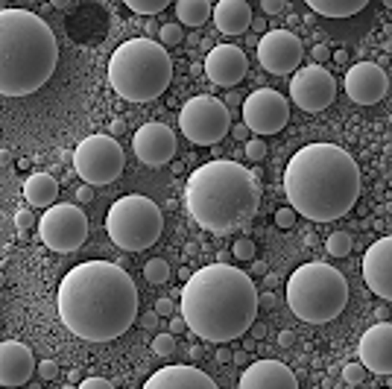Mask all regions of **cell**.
Instances as JSON below:
<instances>
[{"mask_svg":"<svg viewBox=\"0 0 392 389\" xmlns=\"http://www.w3.org/2000/svg\"><path fill=\"white\" fill-rule=\"evenodd\" d=\"M276 226L284 229V231L293 229V226H296V211H293L290 205H287V208H278V211H276Z\"/></svg>","mask_w":392,"mask_h":389,"instance_id":"35","label":"cell"},{"mask_svg":"<svg viewBox=\"0 0 392 389\" xmlns=\"http://www.w3.org/2000/svg\"><path fill=\"white\" fill-rule=\"evenodd\" d=\"M310 56H313V62H328L331 59V47L328 44H313Z\"/></svg>","mask_w":392,"mask_h":389,"instance_id":"39","label":"cell"},{"mask_svg":"<svg viewBox=\"0 0 392 389\" xmlns=\"http://www.w3.org/2000/svg\"><path fill=\"white\" fill-rule=\"evenodd\" d=\"M158 38H161V47H176L185 38L182 23H164V27L158 30Z\"/></svg>","mask_w":392,"mask_h":389,"instance_id":"30","label":"cell"},{"mask_svg":"<svg viewBox=\"0 0 392 389\" xmlns=\"http://www.w3.org/2000/svg\"><path fill=\"white\" fill-rule=\"evenodd\" d=\"M302 56H305L302 38L290 30H269L258 41V62L263 70L276 77H287L293 70H299Z\"/></svg>","mask_w":392,"mask_h":389,"instance_id":"14","label":"cell"},{"mask_svg":"<svg viewBox=\"0 0 392 389\" xmlns=\"http://www.w3.org/2000/svg\"><path fill=\"white\" fill-rule=\"evenodd\" d=\"M334 59H337V65H342V62H349V50H337V53H334Z\"/></svg>","mask_w":392,"mask_h":389,"instance_id":"50","label":"cell"},{"mask_svg":"<svg viewBox=\"0 0 392 389\" xmlns=\"http://www.w3.org/2000/svg\"><path fill=\"white\" fill-rule=\"evenodd\" d=\"M337 97V80L328 74L322 65L299 67L290 80V100L307 114L325 111Z\"/></svg>","mask_w":392,"mask_h":389,"instance_id":"13","label":"cell"},{"mask_svg":"<svg viewBox=\"0 0 392 389\" xmlns=\"http://www.w3.org/2000/svg\"><path fill=\"white\" fill-rule=\"evenodd\" d=\"M179 129L185 132V138L190 143H196V147H217V143L232 132L229 106L211 94L190 97V100L182 106Z\"/></svg>","mask_w":392,"mask_h":389,"instance_id":"9","label":"cell"},{"mask_svg":"<svg viewBox=\"0 0 392 389\" xmlns=\"http://www.w3.org/2000/svg\"><path fill=\"white\" fill-rule=\"evenodd\" d=\"M363 281L383 302H392V234L375 240L363 258Z\"/></svg>","mask_w":392,"mask_h":389,"instance_id":"17","label":"cell"},{"mask_svg":"<svg viewBox=\"0 0 392 389\" xmlns=\"http://www.w3.org/2000/svg\"><path fill=\"white\" fill-rule=\"evenodd\" d=\"M281 9H284L281 0H263V12H266V15H276V12H281Z\"/></svg>","mask_w":392,"mask_h":389,"instance_id":"44","label":"cell"},{"mask_svg":"<svg viewBox=\"0 0 392 389\" xmlns=\"http://www.w3.org/2000/svg\"><path fill=\"white\" fill-rule=\"evenodd\" d=\"M293 343H296V334H293V331H281V334H278V346H281V349H290Z\"/></svg>","mask_w":392,"mask_h":389,"instance_id":"43","label":"cell"},{"mask_svg":"<svg viewBox=\"0 0 392 389\" xmlns=\"http://www.w3.org/2000/svg\"><path fill=\"white\" fill-rule=\"evenodd\" d=\"M120 129H124V120H111V132L120 135Z\"/></svg>","mask_w":392,"mask_h":389,"instance_id":"52","label":"cell"},{"mask_svg":"<svg viewBox=\"0 0 392 389\" xmlns=\"http://www.w3.org/2000/svg\"><path fill=\"white\" fill-rule=\"evenodd\" d=\"M360 167L337 143H307L287 161L284 193L290 208L313 223L346 217L360 199Z\"/></svg>","mask_w":392,"mask_h":389,"instance_id":"2","label":"cell"},{"mask_svg":"<svg viewBox=\"0 0 392 389\" xmlns=\"http://www.w3.org/2000/svg\"><path fill=\"white\" fill-rule=\"evenodd\" d=\"M357 354L366 372L392 375V322H378L360 336Z\"/></svg>","mask_w":392,"mask_h":389,"instance_id":"19","label":"cell"},{"mask_svg":"<svg viewBox=\"0 0 392 389\" xmlns=\"http://www.w3.org/2000/svg\"><path fill=\"white\" fill-rule=\"evenodd\" d=\"M290 120V100L273 88H258L243 100V126L258 135H276Z\"/></svg>","mask_w":392,"mask_h":389,"instance_id":"12","label":"cell"},{"mask_svg":"<svg viewBox=\"0 0 392 389\" xmlns=\"http://www.w3.org/2000/svg\"><path fill=\"white\" fill-rule=\"evenodd\" d=\"M6 284V278H4V273H0V287H4Z\"/></svg>","mask_w":392,"mask_h":389,"instance_id":"56","label":"cell"},{"mask_svg":"<svg viewBox=\"0 0 392 389\" xmlns=\"http://www.w3.org/2000/svg\"><path fill=\"white\" fill-rule=\"evenodd\" d=\"M232 135H234V138H237L240 143H243V141H249V129H246V126H243V124L232 126Z\"/></svg>","mask_w":392,"mask_h":389,"instance_id":"45","label":"cell"},{"mask_svg":"<svg viewBox=\"0 0 392 389\" xmlns=\"http://www.w3.org/2000/svg\"><path fill=\"white\" fill-rule=\"evenodd\" d=\"M389 91V77L375 62H357L346 74V94L357 106H375Z\"/></svg>","mask_w":392,"mask_h":389,"instance_id":"16","label":"cell"},{"mask_svg":"<svg viewBox=\"0 0 392 389\" xmlns=\"http://www.w3.org/2000/svg\"><path fill=\"white\" fill-rule=\"evenodd\" d=\"M255 281L229 263H208L182 287V319L208 343H232L258 316Z\"/></svg>","mask_w":392,"mask_h":389,"instance_id":"3","label":"cell"},{"mask_svg":"<svg viewBox=\"0 0 392 389\" xmlns=\"http://www.w3.org/2000/svg\"><path fill=\"white\" fill-rule=\"evenodd\" d=\"M15 226H18L21 231H27V229L33 226V208H21V211L15 214Z\"/></svg>","mask_w":392,"mask_h":389,"instance_id":"38","label":"cell"},{"mask_svg":"<svg viewBox=\"0 0 392 389\" xmlns=\"http://www.w3.org/2000/svg\"><path fill=\"white\" fill-rule=\"evenodd\" d=\"M59 41L41 15L0 9V97H30L50 82Z\"/></svg>","mask_w":392,"mask_h":389,"instance_id":"5","label":"cell"},{"mask_svg":"<svg viewBox=\"0 0 392 389\" xmlns=\"http://www.w3.org/2000/svg\"><path fill=\"white\" fill-rule=\"evenodd\" d=\"M143 278L146 284H164L170 278V263L164 258H153V261H146L143 266Z\"/></svg>","mask_w":392,"mask_h":389,"instance_id":"27","label":"cell"},{"mask_svg":"<svg viewBox=\"0 0 392 389\" xmlns=\"http://www.w3.org/2000/svg\"><path fill=\"white\" fill-rule=\"evenodd\" d=\"M234 258L237 261H255V243L249 240V237H240V240H234Z\"/></svg>","mask_w":392,"mask_h":389,"instance_id":"32","label":"cell"},{"mask_svg":"<svg viewBox=\"0 0 392 389\" xmlns=\"http://www.w3.org/2000/svg\"><path fill=\"white\" fill-rule=\"evenodd\" d=\"M65 389H77V386H73V383H70V386H65Z\"/></svg>","mask_w":392,"mask_h":389,"instance_id":"57","label":"cell"},{"mask_svg":"<svg viewBox=\"0 0 392 389\" xmlns=\"http://www.w3.org/2000/svg\"><path fill=\"white\" fill-rule=\"evenodd\" d=\"M36 372H38L41 380H53L59 375V366H56V360H41L38 366H36Z\"/></svg>","mask_w":392,"mask_h":389,"instance_id":"36","label":"cell"},{"mask_svg":"<svg viewBox=\"0 0 392 389\" xmlns=\"http://www.w3.org/2000/svg\"><path fill=\"white\" fill-rule=\"evenodd\" d=\"M185 331H190V328H187V322L182 319V316H173V319H170V334L176 336V334H185Z\"/></svg>","mask_w":392,"mask_h":389,"instance_id":"41","label":"cell"},{"mask_svg":"<svg viewBox=\"0 0 392 389\" xmlns=\"http://www.w3.org/2000/svg\"><path fill=\"white\" fill-rule=\"evenodd\" d=\"M109 82L129 103H150L173 82V59L153 38H129L109 59Z\"/></svg>","mask_w":392,"mask_h":389,"instance_id":"6","label":"cell"},{"mask_svg":"<svg viewBox=\"0 0 392 389\" xmlns=\"http://www.w3.org/2000/svg\"><path fill=\"white\" fill-rule=\"evenodd\" d=\"M164 229V217L161 208L141 193H129L120 197L106 217V231L111 243L124 252H143L158 243Z\"/></svg>","mask_w":392,"mask_h":389,"instance_id":"8","label":"cell"},{"mask_svg":"<svg viewBox=\"0 0 392 389\" xmlns=\"http://www.w3.org/2000/svg\"><path fill=\"white\" fill-rule=\"evenodd\" d=\"M59 319L85 343H109L138 319V287L120 263L85 261L59 284Z\"/></svg>","mask_w":392,"mask_h":389,"instance_id":"1","label":"cell"},{"mask_svg":"<svg viewBox=\"0 0 392 389\" xmlns=\"http://www.w3.org/2000/svg\"><path fill=\"white\" fill-rule=\"evenodd\" d=\"M185 205L196 226L211 234L246 229L261 205V185L252 170L237 161H208L193 170L185 185Z\"/></svg>","mask_w":392,"mask_h":389,"instance_id":"4","label":"cell"},{"mask_svg":"<svg viewBox=\"0 0 392 389\" xmlns=\"http://www.w3.org/2000/svg\"><path fill=\"white\" fill-rule=\"evenodd\" d=\"M237 389H299L293 369L281 360H258L249 363L240 375Z\"/></svg>","mask_w":392,"mask_h":389,"instance_id":"20","label":"cell"},{"mask_svg":"<svg viewBox=\"0 0 392 389\" xmlns=\"http://www.w3.org/2000/svg\"><path fill=\"white\" fill-rule=\"evenodd\" d=\"M156 313L158 316H173V302H170V299H158L156 302Z\"/></svg>","mask_w":392,"mask_h":389,"instance_id":"42","label":"cell"},{"mask_svg":"<svg viewBox=\"0 0 392 389\" xmlns=\"http://www.w3.org/2000/svg\"><path fill=\"white\" fill-rule=\"evenodd\" d=\"M246 158L249 161H263L266 158V143H263V138H249L246 141Z\"/></svg>","mask_w":392,"mask_h":389,"instance_id":"33","label":"cell"},{"mask_svg":"<svg viewBox=\"0 0 392 389\" xmlns=\"http://www.w3.org/2000/svg\"><path fill=\"white\" fill-rule=\"evenodd\" d=\"M232 363H237V366H249V363H246V351H234Z\"/></svg>","mask_w":392,"mask_h":389,"instance_id":"47","label":"cell"},{"mask_svg":"<svg viewBox=\"0 0 392 389\" xmlns=\"http://www.w3.org/2000/svg\"><path fill=\"white\" fill-rule=\"evenodd\" d=\"M252 273L255 275H266V263L263 261H252Z\"/></svg>","mask_w":392,"mask_h":389,"instance_id":"49","label":"cell"},{"mask_svg":"<svg viewBox=\"0 0 392 389\" xmlns=\"http://www.w3.org/2000/svg\"><path fill=\"white\" fill-rule=\"evenodd\" d=\"M325 249H328L331 258H349V252H352V234L334 231V234L328 237V243H325Z\"/></svg>","mask_w":392,"mask_h":389,"instance_id":"28","label":"cell"},{"mask_svg":"<svg viewBox=\"0 0 392 389\" xmlns=\"http://www.w3.org/2000/svg\"><path fill=\"white\" fill-rule=\"evenodd\" d=\"M124 167H126L124 147L111 135H88L85 141H80L77 153H73V170L80 173L82 185L91 187L117 182Z\"/></svg>","mask_w":392,"mask_h":389,"instance_id":"10","label":"cell"},{"mask_svg":"<svg viewBox=\"0 0 392 389\" xmlns=\"http://www.w3.org/2000/svg\"><path fill=\"white\" fill-rule=\"evenodd\" d=\"M240 103V97L237 94H229V100H226V106H237Z\"/></svg>","mask_w":392,"mask_h":389,"instance_id":"54","label":"cell"},{"mask_svg":"<svg viewBox=\"0 0 392 389\" xmlns=\"http://www.w3.org/2000/svg\"><path fill=\"white\" fill-rule=\"evenodd\" d=\"M77 389H114V383L106 380V378H85Z\"/></svg>","mask_w":392,"mask_h":389,"instance_id":"37","label":"cell"},{"mask_svg":"<svg viewBox=\"0 0 392 389\" xmlns=\"http://www.w3.org/2000/svg\"><path fill=\"white\" fill-rule=\"evenodd\" d=\"M252 30H258V33L266 35V33H269V30H266V18H255V21H252Z\"/></svg>","mask_w":392,"mask_h":389,"instance_id":"48","label":"cell"},{"mask_svg":"<svg viewBox=\"0 0 392 389\" xmlns=\"http://www.w3.org/2000/svg\"><path fill=\"white\" fill-rule=\"evenodd\" d=\"M232 354L234 351H229V349H217V363H232Z\"/></svg>","mask_w":392,"mask_h":389,"instance_id":"46","label":"cell"},{"mask_svg":"<svg viewBox=\"0 0 392 389\" xmlns=\"http://www.w3.org/2000/svg\"><path fill=\"white\" fill-rule=\"evenodd\" d=\"M143 389H219V386L214 383V378H208L196 366H164L143 383Z\"/></svg>","mask_w":392,"mask_h":389,"instance_id":"22","label":"cell"},{"mask_svg":"<svg viewBox=\"0 0 392 389\" xmlns=\"http://www.w3.org/2000/svg\"><path fill=\"white\" fill-rule=\"evenodd\" d=\"M59 197V182L50 173H33L23 182V199L30 202V208H53Z\"/></svg>","mask_w":392,"mask_h":389,"instance_id":"24","label":"cell"},{"mask_svg":"<svg viewBox=\"0 0 392 389\" xmlns=\"http://www.w3.org/2000/svg\"><path fill=\"white\" fill-rule=\"evenodd\" d=\"M132 147H135V155H138L141 164L164 167L167 161H173L179 141H176V132L170 129L167 124H143L135 132Z\"/></svg>","mask_w":392,"mask_h":389,"instance_id":"15","label":"cell"},{"mask_svg":"<svg viewBox=\"0 0 392 389\" xmlns=\"http://www.w3.org/2000/svg\"><path fill=\"white\" fill-rule=\"evenodd\" d=\"M91 199H94V187L91 185H80L77 187V202L82 205V202H91Z\"/></svg>","mask_w":392,"mask_h":389,"instance_id":"40","label":"cell"},{"mask_svg":"<svg viewBox=\"0 0 392 389\" xmlns=\"http://www.w3.org/2000/svg\"><path fill=\"white\" fill-rule=\"evenodd\" d=\"M126 6L138 15H158L161 9H167V0H126Z\"/></svg>","mask_w":392,"mask_h":389,"instance_id":"29","label":"cell"},{"mask_svg":"<svg viewBox=\"0 0 392 389\" xmlns=\"http://www.w3.org/2000/svg\"><path fill=\"white\" fill-rule=\"evenodd\" d=\"M249 331H252V334H255V336H258V339H261V336H263V334H266V328H263V325H258V322H255V325H252V328H249Z\"/></svg>","mask_w":392,"mask_h":389,"instance_id":"51","label":"cell"},{"mask_svg":"<svg viewBox=\"0 0 392 389\" xmlns=\"http://www.w3.org/2000/svg\"><path fill=\"white\" fill-rule=\"evenodd\" d=\"M214 6L208 0H179L176 4V15L182 27H202V23L211 18Z\"/></svg>","mask_w":392,"mask_h":389,"instance_id":"26","label":"cell"},{"mask_svg":"<svg viewBox=\"0 0 392 389\" xmlns=\"http://www.w3.org/2000/svg\"><path fill=\"white\" fill-rule=\"evenodd\" d=\"M67 378H70V383H73V380H80V369H70Z\"/></svg>","mask_w":392,"mask_h":389,"instance_id":"55","label":"cell"},{"mask_svg":"<svg viewBox=\"0 0 392 389\" xmlns=\"http://www.w3.org/2000/svg\"><path fill=\"white\" fill-rule=\"evenodd\" d=\"M190 275H193V273H190V270H187V266H185V270H179V278H182V281H185V284H187V281H190Z\"/></svg>","mask_w":392,"mask_h":389,"instance_id":"53","label":"cell"},{"mask_svg":"<svg viewBox=\"0 0 392 389\" xmlns=\"http://www.w3.org/2000/svg\"><path fill=\"white\" fill-rule=\"evenodd\" d=\"M342 378H346V383H360V380L366 378L363 363H360V360H357V363H346V366H342Z\"/></svg>","mask_w":392,"mask_h":389,"instance_id":"34","label":"cell"},{"mask_svg":"<svg viewBox=\"0 0 392 389\" xmlns=\"http://www.w3.org/2000/svg\"><path fill=\"white\" fill-rule=\"evenodd\" d=\"M38 234L47 249L62 252V255L77 252L88 240V217L80 205L56 202L53 208H47L44 217L38 220Z\"/></svg>","mask_w":392,"mask_h":389,"instance_id":"11","label":"cell"},{"mask_svg":"<svg viewBox=\"0 0 392 389\" xmlns=\"http://www.w3.org/2000/svg\"><path fill=\"white\" fill-rule=\"evenodd\" d=\"M307 6L325 18H352L366 9V0H310Z\"/></svg>","mask_w":392,"mask_h":389,"instance_id":"25","label":"cell"},{"mask_svg":"<svg viewBox=\"0 0 392 389\" xmlns=\"http://www.w3.org/2000/svg\"><path fill=\"white\" fill-rule=\"evenodd\" d=\"M287 305L307 325H328L349 305V281L331 263H302L287 278Z\"/></svg>","mask_w":392,"mask_h":389,"instance_id":"7","label":"cell"},{"mask_svg":"<svg viewBox=\"0 0 392 389\" xmlns=\"http://www.w3.org/2000/svg\"><path fill=\"white\" fill-rule=\"evenodd\" d=\"M217 30L223 35H243L246 30H252V6L246 0H219L214 4V12H211Z\"/></svg>","mask_w":392,"mask_h":389,"instance_id":"23","label":"cell"},{"mask_svg":"<svg viewBox=\"0 0 392 389\" xmlns=\"http://www.w3.org/2000/svg\"><path fill=\"white\" fill-rule=\"evenodd\" d=\"M249 70V59L246 53L234 44H219L205 56V77L214 85H223V88H234L237 82H243Z\"/></svg>","mask_w":392,"mask_h":389,"instance_id":"18","label":"cell"},{"mask_svg":"<svg viewBox=\"0 0 392 389\" xmlns=\"http://www.w3.org/2000/svg\"><path fill=\"white\" fill-rule=\"evenodd\" d=\"M36 357L33 351L18 343V339H6V343H0V386H23L33 372H36Z\"/></svg>","mask_w":392,"mask_h":389,"instance_id":"21","label":"cell"},{"mask_svg":"<svg viewBox=\"0 0 392 389\" xmlns=\"http://www.w3.org/2000/svg\"><path fill=\"white\" fill-rule=\"evenodd\" d=\"M153 351L158 354V357H170L176 351V336L173 334H158L156 339H153Z\"/></svg>","mask_w":392,"mask_h":389,"instance_id":"31","label":"cell"}]
</instances>
